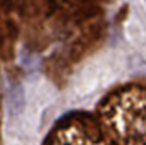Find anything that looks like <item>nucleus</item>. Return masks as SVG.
<instances>
[{
  "instance_id": "1",
  "label": "nucleus",
  "mask_w": 146,
  "mask_h": 145,
  "mask_svg": "<svg viewBox=\"0 0 146 145\" xmlns=\"http://www.w3.org/2000/svg\"><path fill=\"white\" fill-rule=\"evenodd\" d=\"M126 71L125 55L118 50H103L83 63L70 84L76 102H85L98 92L111 87Z\"/></svg>"
},
{
  "instance_id": "2",
  "label": "nucleus",
  "mask_w": 146,
  "mask_h": 145,
  "mask_svg": "<svg viewBox=\"0 0 146 145\" xmlns=\"http://www.w3.org/2000/svg\"><path fill=\"white\" fill-rule=\"evenodd\" d=\"M126 37L135 49L146 59V26L137 18L131 15L125 24Z\"/></svg>"
}]
</instances>
